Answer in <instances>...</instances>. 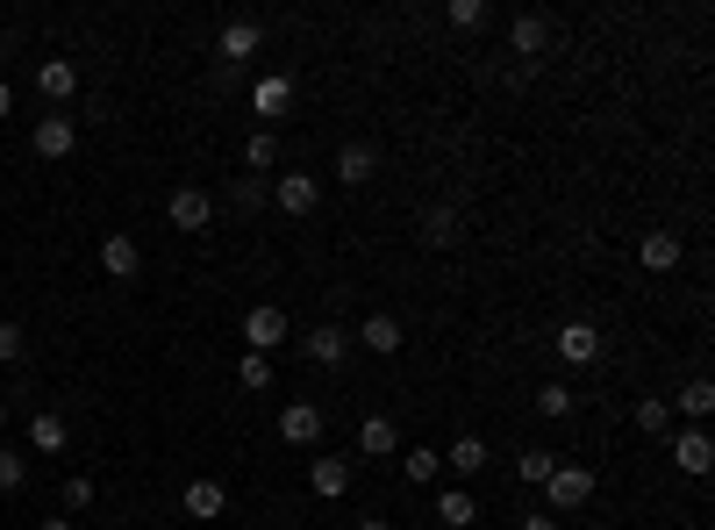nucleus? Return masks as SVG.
I'll return each mask as SVG.
<instances>
[{
  "label": "nucleus",
  "mask_w": 715,
  "mask_h": 530,
  "mask_svg": "<svg viewBox=\"0 0 715 530\" xmlns=\"http://www.w3.org/2000/svg\"><path fill=\"white\" fill-rule=\"evenodd\" d=\"M595 488H601L595 466H566V459H558L551 480H544V495H551V517H572V509H587V502H595Z\"/></svg>",
  "instance_id": "nucleus-1"
},
{
  "label": "nucleus",
  "mask_w": 715,
  "mask_h": 530,
  "mask_svg": "<svg viewBox=\"0 0 715 530\" xmlns=\"http://www.w3.org/2000/svg\"><path fill=\"white\" fill-rule=\"evenodd\" d=\"M257 43H265V22H251V14H236V22H222V43H215L222 72H236L243 58H257Z\"/></svg>",
  "instance_id": "nucleus-2"
},
{
  "label": "nucleus",
  "mask_w": 715,
  "mask_h": 530,
  "mask_svg": "<svg viewBox=\"0 0 715 530\" xmlns=\"http://www.w3.org/2000/svg\"><path fill=\"white\" fill-rule=\"evenodd\" d=\"M272 201H280V216H315L323 179H315V173H280V179H272Z\"/></svg>",
  "instance_id": "nucleus-3"
},
{
  "label": "nucleus",
  "mask_w": 715,
  "mask_h": 530,
  "mask_svg": "<svg viewBox=\"0 0 715 530\" xmlns=\"http://www.w3.org/2000/svg\"><path fill=\"white\" fill-rule=\"evenodd\" d=\"M72 94H80V65H72V58H36V101L65 108Z\"/></svg>",
  "instance_id": "nucleus-4"
},
{
  "label": "nucleus",
  "mask_w": 715,
  "mask_h": 530,
  "mask_svg": "<svg viewBox=\"0 0 715 530\" xmlns=\"http://www.w3.org/2000/svg\"><path fill=\"white\" fill-rule=\"evenodd\" d=\"M72 144H80V123H72V115H36V136H29V150H36V158H72Z\"/></svg>",
  "instance_id": "nucleus-5"
},
{
  "label": "nucleus",
  "mask_w": 715,
  "mask_h": 530,
  "mask_svg": "<svg viewBox=\"0 0 715 530\" xmlns=\"http://www.w3.org/2000/svg\"><path fill=\"white\" fill-rule=\"evenodd\" d=\"M329 173H337L344 187H365V179L379 173V144H372V136H351V144L337 150V165H329Z\"/></svg>",
  "instance_id": "nucleus-6"
},
{
  "label": "nucleus",
  "mask_w": 715,
  "mask_h": 530,
  "mask_svg": "<svg viewBox=\"0 0 715 530\" xmlns=\"http://www.w3.org/2000/svg\"><path fill=\"white\" fill-rule=\"evenodd\" d=\"M301 352H308L315 366H344V358H351V330L344 323H315L308 337H301Z\"/></svg>",
  "instance_id": "nucleus-7"
},
{
  "label": "nucleus",
  "mask_w": 715,
  "mask_h": 530,
  "mask_svg": "<svg viewBox=\"0 0 715 530\" xmlns=\"http://www.w3.org/2000/svg\"><path fill=\"white\" fill-rule=\"evenodd\" d=\"M558 358H566V366H595V358H601V330L580 323V315L558 323Z\"/></svg>",
  "instance_id": "nucleus-8"
},
{
  "label": "nucleus",
  "mask_w": 715,
  "mask_h": 530,
  "mask_svg": "<svg viewBox=\"0 0 715 530\" xmlns=\"http://www.w3.org/2000/svg\"><path fill=\"white\" fill-rule=\"evenodd\" d=\"M165 222H172V230H208V222H215V201H208L201 187H179L172 201H165Z\"/></svg>",
  "instance_id": "nucleus-9"
},
{
  "label": "nucleus",
  "mask_w": 715,
  "mask_h": 530,
  "mask_svg": "<svg viewBox=\"0 0 715 530\" xmlns=\"http://www.w3.org/2000/svg\"><path fill=\"white\" fill-rule=\"evenodd\" d=\"M323 402H286L280 408V437H286V445H315V437H323Z\"/></svg>",
  "instance_id": "nucleus-10"
},
{
  "label": "nucleus",
  "mask_w": 715,
  "mask_h": 530,
  "mask_svg": "<svg viewBox=\"0 0 715 530\" xmlns=\"http://www.w3.org/2000/svg\"><path fill=\"white\" fill-rule=\"evenodd\" d=\"M72 445V423L57 416V408H36L29 416V451H43V459H57V451Z\"/></svg>",
  "instance_id": "nucleus-11"
},
{
  "label": "nucleus",
  "mask_w": 715,
  "mask_h": 530,
  "mask_svg": "<svg viewBox=\"0 0 715 530\" xmlns=\"http://www.w3.org/2000/svg\"><path fill=\"white\" fill-rule=\"evenodd\" d=\"M251 108L265 115V129H272V123H280L286 108H294V80H286V72H265V80L251 86Z\"/></svg>",
  "instance_id": "nucleus-12"
},
{
  "label": "nucleus",
  "mask_w": 715,
  "mask_h": 530,
  "mask_svg": "<svg viewBox=\"0 0 715 530\" xmlns=\"http://www.w3.org/2000/svg\"><path fill=\"white\" fill-rule=\"evenodd\" d=\"M308 488L323 495V502H337V495H351V459H337V451H323V459H308Z\"/></svg>",
  "instance_id": "nucleus-13"
},
{
  "label": "nucleus",
  "mask_w": 715,
  "mask_h": 530,
  "mask_svg": "<svg viewBox=\"0 0 715 530\" xmlns=\"http://www.w3.org/2000/svg\"><path fill=\"white\" fill-rule=\"evenodd\" d=\"M422 245H430V251H459L465 245V216H459V208H430V216H422Z\"/></svg>",
  "instance_id": "nucleus-14"
},
{
  "label": "nucleus",
  "mask_w": 715,
  "mask_h": 530,
  "mask_svg": "<svg viewBox=\"0 0 715 530\" xmlns=\"http://www.w3.org/2000/svg\"><path fill=\"white\" fill-rule=\"evenodd\" d=\"M243 344L272 358V344H286V315L272 309V301H265V309H251V315H243Z\"/></svg>",
  "instance_id": "nucleus-15"
},
{
  "label": "nucleus",
  "mask_w": 715,
  "mask_h": 530,
  "mask_svg": "<svg viewBox=\"0 0 715 530\" xmlns=\"http://www.w3.org/2000/svg\"><path fill=\"white\" fill-rule=\"evenodd\" d=\"M101 272H108V280H136V272H144V251H136V237H101Z\"/></svg>",
  "instance_id": "nucleus-16"
},
{
  "label": "nucleus",
  "mask_w": 715,
  "mask_h": 530,
  "mask_svg": "<svg viewBox=\"0 0 715 530\" xmlns=\"http://www.w3.org/2000/svg\"><path fill=\"white\" fill-rule=\"evenodd\" d=\"M673 466H680L687 480H702L708 466H715V445H708V430H680V437H673Z\"/></svg>",
  "instance_id": "nucleus-17"
},
{
  "label": "nucleus",
  "mask_w": 715,
  "mask_h": 530,
  "mask_svg": "<svg viewBox=\"0 0 715 530\" xmlns=\"http://www.w3.org/2000/svg\"><path fill=\"white\" fill-rule=\"evenodd\" d=\"M179 509H187V517H201V523H215L222 509H230V488H222V480H187Z\"/></svg>",
  "instance_id": "nucleus-18"
},
{
  "label": "nucleus",
  "mask_w": 715,
  "mask_h": 530,
  "mask_svg": "<svg viewBox=\"0 0 715 530\" xmlns=\"http://www.w3.org/2000/svg\"><path fill=\"white\" fill-rule=\"evenodd\" d=\"M351 344H365V352H379V358H393V352H401V323L379 309V315H365V323L351 330Z\"/></svg>",
  "instance_id": "nucleus-19"
},
{
  "label": "nucleus",
  "mask_w": 715,
  "mask_h": 530,
  "mask_svg": "<svg viewBox=\"0 0 715 530\" xmlns=\"http://www.w3.org/2000/svg\"><path fill=\"white\" fill-rule=\"evenodd\" d=\"M358 451L365 459H401V430H393V416H365L358 423Z\"/></svg>",
  "instance_id": "nucleus-20"
},
{
  "label": "nucleus",
  "mask_w": 715,
  "mask_h": 530,
  "mask_svg": "<svg viewBox=\"0 0 715 530\" xmlns=\"http://www.w3.org/2000/svg\"><path fill=\"white\" fill-rule=\"evenodd\" d=\"M544 43H551V14H515L508 51H515V58H544Z\"/></svg>",
  "instance_id": "nucleus-21"
},
{
  "label": "nucleus",
  "mask_w": 715,
  "mask_h": 530,
  "mask_svg": "<svg viewBox=\"0 0 715 530\" xmlns=\"http://www.w3.org/2000/svg\"><path fill=\"white\" fill-rule=\"evenodd\" d=\"M444 466L451 474H486V466H494V451H486V437H451V451H444Z\"/></svg>",
  "instance_id": "nucleus-22"
},
{
  "label": "nucleus",
  "mask_w": 715,
  "mask_h": 530,
  "mask_svg": "<svg viewBox=\"0 0 715 530\" xmlns=\"http://www.w3.org/2000/svg\"><path fill=\"white\" fill-rule=\"evenodd\" d=\"M680 251H687V245H680V230H651L644 245H637V259H644L651 272H673V266H680Z\"/></svg>",
  "instance_id": "nucleus-23"
},
{
  "label": "nucleus",
  "mask_w": 715,
  "mask_h": 530,
  "mask_svg": "<svg viewBox=\"0 0 715 530\" xmlns=\"http://www.w3.org/2000/svg\"><path fill=\"white\" fill-rule=\"evenodd\" d=\"M437 517H444V530H473L480 523V502L465 488H444V495H437Z\"/></svg>",
  "instance_id": "nucleus-24"
},
{
  "label": "nucleus",
  "mask_w": 715,
  "mask_h": 530,
  "mask_svg": "<svg viewBox=\"0 0 715 530\" xmlns=\"http://www.w3.org/2000/svg\"><path fill=\"white\" fill-rule=\"evenodd\" d=\"M401 474L416 480V488H430V480L444 474V451H430V445H401Z\"/></svg>",
  "instance_id": "nucleus-25"
},
{
  "label": "nucleus",
  "mask_w": 715,
  "mask_h": 530,
  "mask_svg": "<svg viewBox=\"0 0 715 530\" xmlns=\"http://www.w3.org/2000/svg\"><path fill=\"white\" fill-rule=\"evenodd\" d=\"M637 430H644V437H673V402L644 395V402H637Z\"/></svg>",
  "instance_id": "nucleus-26"
},
{
  "label": "nucleus",
  "mask_w": 715,
  "mask_h": 530,
  "mask_svg": "<svg viewBox=\"0 0 715 530\" xmlns=\"http://www.w3.org/2000/svg\"><path fill=\"white\" fill-rule=\"evenodd\" d=\"M243 165H251V179L272 173V165H280V129H257L251 144H243Z\"/></svg>",
  "instance_id": "nucleus-27"
},
{
  "label": "nucleus",
  "mask_w": 715,
  "mask_h": 530,
  "mask_svg": "<svg viewBox=\"0 0 715 530\" xmlns=\"http://www.w3.org/2000/svg\"><path fill=\"white\" fill-rule=\"evenodd\" d=\"M673 408H680V416H694V423H708V416H715V387H708V381H687Z\"/></svg>",
  "instance_id": "nucleus-28"
},
{
  "label": "nucleus",
  "mask_w": 715,
  "mask_h": 530,
  "mask_svg": "<svg viewBox=\"0 0 715 530\" xmlns=\"http://www.w3.org/2000/svg\"><path fill=\"white\" fill-rule=\"evenodd\" d=\"M29 488V451L0 445V495H22Z\"/></svg>",
  "instance_id": "nucleus-29"
},
{
  "label": "nucleus",
  "mask_w": 715,
  "mask_h": 530,
  "mask_svg": "<svg viewBox=\"0 0 715 530\" xmlns=\"http://www.w3.org/2000/svg\"><path fill=\"white\" fill-rule=\"evenodd\" d=\"M572 408H580V395H572L566 381H551V387H544V395H537V416H551V423H566Z\"/></svg>",
  "instance_id": "nucleus-30"
},
{
  "label": "nucleus",
  "mask_w": 715,
  "mask_h": 530,
  "mask_svg": "<svg viewBox=\"0 0 715 530\" xmlns=\"http://www.w3.org/2000/svg\"><path fill=\"white\" fill-rule=\"evenodd\" d=\"M551 466H558V459H551V451H544V445H529V451H523V459H515V474H523V480H529V488H544V480H551Z\"/></svg>",
  "instance_id": "nucleus-31"
},
{
  "label": "nucleus",
  "mask_w": 715,
  "mask_h": 530,
  "mask_svg": "<svg viewBox=\"0 0 715 530\" xmlns=\"http://www.w3.org/2000/svg\"><path fill=\"white\" fill-rule=\"evenodd\" d=\"M236 381H243V387H251V395H265V387H272V358H265V352H243V366H236Z\"/></svg>",
  "instance_id": "nucleus-32"
},
{
  "label": "nucleus",
  "mask_w": 715,
  "mask_h": 530,
  "mask_svg": "<svg viewBox=\"0 0 715 530\" xmlns=\"http://www.w3.org/2000/svg\"><path fill=\"white\" fill-rule=\"evenodd\" d=\"M57 502H65V517H80V509H94V480H86V474H72Z\"/></svg>",
  "instance_id": "nucleus-33"
},
{
  "label": "nucleus",
  "mask_w": 715,
  "mask_h": 530,
  "mask_svg": "<svg viewBox=\"0 0 715 530\" xmlns=\"http://www.w3.org/2000/svg\"><path fill=\"white\" fill-rule=\"evenodd\" d=\"M444 22H451V29H480V22H486V0H451Z\"/></svg>",
  "instance_id": "nucleus-34"
},
{
  "label": "nucleus",
  "mask_w": 715,
  "mask_h": 530,
  "mask_svg": "<svg viewBox=\"0 0 715 530\" xmlns=\"http://www.w3.org/2000/svg\"><path fill=\"white\" fill-rule=\"evenodd\" d=\"M22 352H29L22 323H0V366H22Z\"/></svg>",
  "instance_id": "nucleus-35"
},
{
  "label": "nucleus",
  "mask_w": 715,
  "mask_h": 530,
  "mask_svg": "<svg viewBox=\"0 0 715 530\" xmlns=\"http://www.w3.org/2000/svg\"><path fill=\"white\" fill-rule=\"evenodd\" d=\"M230 201L243 208V216H251V208H265V179H236V194H230Z\"/></svg>",
  "instance_id": "nucleus-36"
},
{
  "label": "nucleus",
  "mask_w": 715,
  "mask_h": 530,
  "mask_svg": "<svg viewBox=\"0 0 715 530\" xmlns=\"http://www.w3.org/2000/svg\"><path fill=\"white\" fill-rule=\"evenodd\" d=\"M358 530H393V517H358Z\"/></svg>",
  "instance_id": "nucleus-37"
},
{
  "label": "nucleus",
  "mask_w": 715,
  "mask_h": 530,
  "mask_svg": "<svg viewBox=\"0 0 715 530\" xmlns=\"http://www.w3.org/2000/svg\"><path fill=\"white\" fill-rule=\"evenodd\" d=\"M523 530H558V517H523Z\"/></svg>",
  "instance_id": "nucleus-38"
},
{
  "label": "nucleus",
  "mask_w": 715,
  "mask_h": 530,
  "mask_svg": "<svg viewBox=\"0 0 715 530\" xmlns=\"http://www.w3.org/2000/svg\"><path fill=\"white\" fill-rule=\"evenodd\" d=\"M36 530H72V517H43V523H36Z\"/></svg>",
  "instance_id": "nucleus-39"
},
{
  "label": "nucleus",
  "mask_w": 715,
  "mask_h": 530,
  "mask_svg": "<svg viewBox=\"0 0 715 530\" xmlns=\"http://www.w3.org/2000/svg\"><path fill=\"white\" fill-rule=\"evenodd\" d=\"M8 108H14V86H8V80H0V115H8Z\"/></svg>",
  "instance_id": "nucleus-40"
},
{
  "label": "nucleus",
  "mask_w": 715,
  "mask_h": 530,
  "mask_svg": "<svg viewBox=\"0 0 715 530\" xmlns=\"http://www.w3.org/2000/svg\"><path fill=\"white\" fill-rule=\"evenodd\" d=\"M0 430H8V402H0Z\"/></svg>",
  "instance_id": "nucleus-41"
}]
</instances>
